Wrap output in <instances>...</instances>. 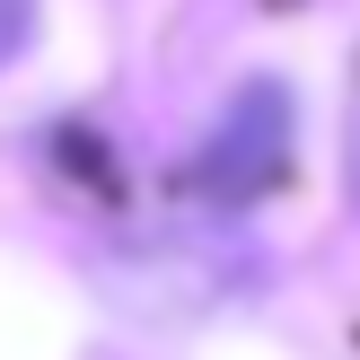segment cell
I'll return each instance as SVG.
<instances>
[{
    "label": "cell",
    "instance_id": "cell-1",
    "mask_svg": "<svg viewBox=\"0 0 360 360\" xmlns=\"http://www.w3.org/2000/svg\"><path fill=\"white\" fill-rule=\"evenodd\" d=\"M27 35H35V0H0V70L27 53Z\"/></svg>",
    "mask_w": 360,
    "mask_h": 360
}]
</instances>
